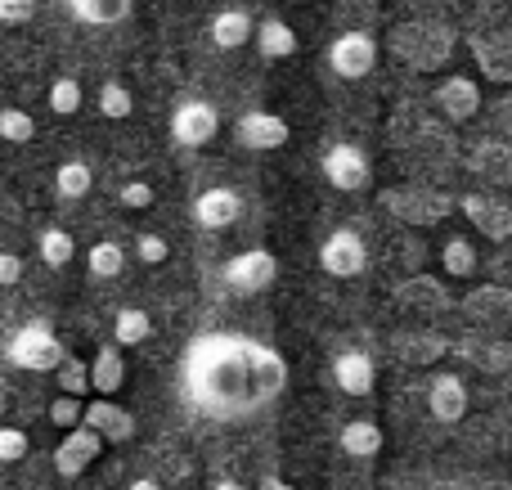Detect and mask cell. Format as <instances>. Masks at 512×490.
<instances>
[{"mask_svg":"<svg viewBox=\"0 0 512 490\" xmlns=\"http://www.w3.org/2000/svg\"><path fill=\"white\" fill-rule=\"evenodd\" d=\"M288 387V365L274 347L243 333H198L180 356V392L212 423H243L270 410Z\"/></svg>","mask_w":512,"mask_h":490,"instance_id":"obj_1","label":"cell"},{"mask_svg":"<svg viewBox=\"0 0 512 490\" xmlns=\"http://www.w3.org/2000/svg\"><path fill=\"white\" fill-rule=\"evenodd\" d=\"M5 360L27 369V374H54V369L68 360V347L59 342V333H54L50 324L32 320V324H23V329H14V338L5 342Z\"/></svg>","mask_w":512,"mask_h":490,"instance_id":"obj_2","label":"cell"},{"mask_svg":"<svg viewBox=\"0 0 512 490\" xmlns=\"http://www.w3.org/2000/svg\"><path fill=\"white\" fill-rule=\"evenodd\" d=\"M373 63H378V41H373V32H364V27H351V32H342L328 45V72L342 81L369 77Z\"/></svg>","mask_w":512,"mask_h":490,"instance_id":"obj_3","label":"cell"},{"mask_svg":"<svg viewBox=\"0 0 512 490\" xmlns=\"http://www.w3.org/2000/svg\"><path fill=\"white\" fill-rule=\"evenodd\" d=\"M319 270L333 279H355L369 270V243L360 230H333L319 243Z\"/></svg>","mask_w":512,"mask_h":490,"instance_id":"obj_4","label":"cell"},{"mask_svg":"<svg viewBox=\"0 0 512 490\" xmlns=\"http://www.w3.org/2000/svg\"><path fill=\"white\" fill-rule=\"evenodd\" d=\"M221 279H225L230 293L256 297V293H265V288L279 279V261H274V252H265V248H248V252H239V257L225 261Z\"/></svg>","mask_w":512,"mask_h":490,"instance_id":"obj_5","label":"cell"},{"mask_svg":"<svg viewBox=\"0 0 512 490\" xmlns=\"http://www.w3.org/2000/svg\"><path fill=\"white\" fill-rule=\"evenodd\" d=\"M319 167H324L328 185L342 189V194H360V189H369V180H373V162L360 144H328Z\"/></svg>","mask_w":512,"mask_h":490,"instance_id":"obj_6","label":"cell"},{"mask_svg":"<svg viewBox=\"0 0 512 490\" xmlns=\"http://www.w3.org/2000/svg\"><path fill=\"white\" fill-rule=\"evenodd\" d=\"M216 131H221V113H216V104H207V99H185V104H176V113H171V140H176L180 149H203V144L216 140Z\"/></svg>","mask_w":512,"mask_h":490,"instance_id":"obj_7","label":"cell"},{"mask_svg":"<svg viewBox=\"0 0 512 490\" xmlns=\"http://www.w3.org/2000/svg\"><path fill=\"white\" fill-rule=\"evenodd\" d=\"M328 374H333L337 392L355 396V401H360V396H373V387H378V365H373V356L360 347L337 351V356L328 360Z\"/></svg>","mask_w":512,"mask_h":490,"instance_id":"obj_8","label":"cell"},{"mask_svg":"<svg viewBox=\"0 0 512 490\" xmlns=\"http://www.w3.org/2000/svg\"><path fill=\"white\" fill-rule=\"evenodd\" d=\"M99 450H104V437L90 432L86 423L72 428V432H63V441L54 446V473H59L63 482H77V477L99 459Z\"/></svg>","mask_w":512,"mask_h":490,"instance_id":"obj_9","label":"cell"},{"mask_svg":"<svg viewBox=\"0 0 512 490\" xmlns=\"http://www.w3.org/2000/svg\"><path fill=\"white\" fill-rule=\"evenodd\" d=\"M234 135H239L243 149L270 153V149H283L292 131H288V122H283L279 113H270V108H252V113H243L239 122H234Z\"/></svg>","mask_w":512,"mask_h":490,"instance_id":"obj_10","label":"cell"},{"mask_svg":"<svg viewBox=\"0 0 512 490\" xmlns=\"http://www.w3.org/2000/svg\"><path fill=\"white\" fill-rule=\"evenodd\" d=\"M189 212H194V221L203 225V230H230V225H239V216H243V194L230 185H212L194 198Z\"/></svg>","mask_w":512,"mask_h":490,"instance_id":"obj_11","label":"cell"},{"mask_svg":"<svg viewBox=\"0 0 512 490\" xmlns=\"http://www.w3.org/2000/svg\"><path fill=\"white\" fill-rule=\"evenodd\" d=\"M472 396H468V383H463L459 374H432V383H427V414H432L436 423H459L463 414H468Z\"/></svg>","mask_w":512,"mask_h":490,"instance_id":"obj_12","label":"cell"},{"mask_svg":"<svg viewBox=\"0 0 512 490\" xmlns=\"http://www.w3.org/2000/svg\"><path fill=\"white\" fill-rule=\"evenodd\" d=\"M432 104L441 108L450 122H468V117H477V108H481V86L472 77H463V72H454V77H445L441 86H436Z\"/></svg>","mask_w":512,"mask_h":490,"instance_id":"obj_13","label":"cell"},{"mask_svg":"<svg viewBox=\"0 0 512 490\" xmlns=\"http://www.w3.org/2000/svg\"><path fill=\"white\" fill-rule=\"evenodd\" d=\"M86 423L90 432H99L104 437V446L113 441V446H122V441H131L135 437V414H126L122 405H113V401H86Z\"/></svg>","mask_w":512,"mask_h":490,"instance_id":"obj_14","label":"cell"},{"mask_svg":"<svg viewBox=\"0 0 512 490\" xmlns=\"http://www.w3.org/2000/svg\"><path fill=\"white\" fill-rule=\"evenodd\" d=\"M459 207H463V216L486 234V239H512V207L495 203V198H486V194L459 198Z\"/></svg>","mask_w":512,"mask_h":490,"instance_id":"obj_15","label":"cell"},{"mask_svg":"<svg viewBox=\"0 0 512 490\" xmlns=\"http://www.w3.org/2000/svg\"><path fill=\"white\" fill-rule=\"evenodd\" d=\"M256 32L252 14L243 5H225L212 14V23H207V36H212L216 50H239V45H248Z\"/></svg>","mask_w":512,"mask_h":490,"instance_id":"obj_16","label":"cell"},{"mask_svg":"<svg viewBox=\"0 0 512 490\" xmlns=\"http://www.w3.org/2000/svg\"><path fill=\"white\" fill-rule=\"evenodd\" d=\"M382 203L391 207V212H400V221H409V225H427V221H441V216H450V198L445 194H387Z\"/></svg>","mask_w":512,"mask_h":490,"instance_id":"obj_17","label":"cell"},{"mask_svg":"<svg viewBox=\"0 0 512 490\" xmlns=\"http://www.w3.org/2000/svg\"><path fill=\"white\" fill-rule=\"evenodd\" d=\"M126 383V360H122V347H99L95 360H90V392L99 396V401H113L117 392H122Z\"/></svg>","mask_w":512,"mask_h":490,"instance_id":"obj_18","label":"cell"},{"mask_svg":"<svg viewBox=\"0 0 512 490\" xmlns=\"http://www.w3.org/2000/svg\"><path fill=\"white\" fill-rule=\"evenodd\" d=\"M337 446H342L346 459H378L387 437H382V428L373 419H346L342 432H337Z\"/></svg>","mask_w":512,"mask_h":490,"instance_id":"obj_19","label":"cell"},{"mask_svg":"<svg viewBox=\"0 0 512 490\" xmlns=\"http://www.w3.org/2000/svg\"><path fill=\"white\" fill-rule=\"evenodd\" d=\"M297 32H292V23L288 18H261V23H256V50L265 54V59H292V54H297Z\"/></svg>","mask_w":512,"mask_h":490,"instance_id":"obj_20","label":"cell"},{"mask_svg":"<svg viewBox=\"0 0 512 490\" xmlns=\"http://www.w3.org/2000/svg\"><path fill=\"white\" fill-rule=\"evenodd\" d=\"M153 338V315L144 306H122L113 315V347H140Z\"/></svg>","mask_w":512,"mask_h":490,"instance_id":"obj_21","label":"cell"},{"mask_svg":"<svg viewBox=\"0 0 512 490\" xmlns=\"http://www.w3.org/2000/svg\"><path fill=\"white\" fill-rule=\"evenodd\" d=\"M477 266H481L477 243H472L468 234H450V239H445V248H441V270H445V275L472 279V275H477Z\"/></svg>","mask_w":512,"mask_h":490,"instance_id":"obj_22","label":"cell"},{"mask_svg":"<svg viewBox=\"0 0 512 490\" xmlns=\"http://www.w3.org/2000/svg\"><path fill=\"white\" fill-rule=\"evenodd\" d=\"M36 252H41V261L50 270H63V266H72V257H77V239H72L63 225H45V230L36 234Z\"/></svg>","mask_w":512,"mask_h":490,"instance_id":"obj_23","label":"cell"},{"mask_svg":"<svg viewBox=\"0 0 512 490\" xmlns=\"http://www.w3.org/2000/svg\"><path fill=\"white\" fill-rule=\"evenodd\" d=\"M72 18L77 23H90V27H113L131 14V0H68Z\"/></svg>","mask_w":512,"mask_h":490,"instance_id":"obj_24","label":"cell"},{"mask_svg":"<svg viewBox=\"0 0 512 490\" xmlns=\"http://www.w3.org/2000/svg\"><path fill=\"white\" fill-rule=\"evenodd\" d=\"M54 189H59L63 198H86L90 189H95V171H90L86 158H68L54 167Z\"/></svg>","mask_w":512,"mask_h":490,"instance_id":"obj_25","label":"cell"},{"mask_svg":"<svg viewBox=\"0 0 512 490\" xmlns=\"http://www.w3.org/2000/svg\"><path fill=\"white\" fill-rule=\"evenodd\" d=\"M86 266H90V275L95 279H117L126 270V248L122 243H113V239H99L95 248L86 252Z\"/></svg>","mask_w":512,"mask_h":490,"instance_id":"obj_26","label":"cell"},{"mask_svg":"<svg viewBox=\"0 0 512 490\" xmlns=\"http://www.w3.org/2000/svg\"><path fill=\"white\" fill-rule=\"evenodd\" d=\"M95 104H99V113L113 117V122H126V117L135 113V95H131V86H126V81H104V86H99V95H95Z\"/></svg>","mask_w":512,"mask_h":490,"instance_id":"obj_27","label":"cell"},{"mask_svg":"<svg viewBox=\"0 0 512 490\" xmlns=\"http://www.w3.org/2000/svg\"><path fill=\"white\" fill-rule=\"evenodd\" d=\"M54 383H59V396H72V401H86L90 396V365L77 356H68L59 369H54Z\"/></svg>","mask_w":512,"mask_h":490,"instance_id":"obj_28","label":"cell"},{"mask_svg":"<svg viewBox=\"0 0 512 490\" xmlns=\"http://www.w3.org/2000/svg\"><path fill=\"white\" fill-rule=\"evenodd\" d=\"M81 104H86V90H81L77 77H54L50 81V113L54 117H77Z\"/></svg>","mask_w":512,"mask_h":490,"instance_id":"obj_29","label":"cell"},{"mask_svg":"<svg viewBox=\"0 0 512 490\" xmlns=\"http://www.w3.org/2000/svg\"><path fill=\"white\" fill-rule=\"evenodd\" d=\"M468 315H477V320H508L512 293H504V288H481V293L468 297Z\"/></svg>","mask_w":512,"mask_h":490,"instance_id":"obj_30","label":"cell"},{"mask_svg":"<svg viewBox=\"0 0 512 490\" xmlns=\"http://www.w3.org/2000/svg\"><path fill=\"white\" fill-rule=\"evenodd\" d=\"M400 302H414V306H436V311H445L450 306V293H445L441 284H432V279H409V284L396 288Z\"/></svg>","mask_w":512,"mask_h":490,"instance_id":"obj_31","label":"cell"},{"mask_svg":"<svg viewBox=\"0 0 512 490\" xmlns=\"http://www.w3.org/2000/svg\"><path fill=\"white\" fill-rule=\"evenodd\" d=\"M0 140L5 144H32L36 140V117L23 108H0Z\"/></svg>","mask_w":512,"mask_h":490,"instance_id":"obj_32","label":"cell"},{"mask_svg":"<svg viewBox=\"0 0 512 490\" xmlns=\"http://www.w3.org/2000/svg\"><path fill=\"white\" fill-rule=\"evenodd\" d=\"M167 257H171V243L162 239V234H153V230L135 234V261H144V266H162Z\"/></svg>","mask_w":512,"mask_h":490,"instance_id":"obj_33","label":"cell"},{"mask_svg":"<svg viewBox=\"0 0 512 490\" xmlns=\"http://www.w3.org/2000/svg\"><path fill=\"white\" fill-rule=\"evenodd\" d=\"M81 419H86V401H72V396H54L50 401V423L63 432L81 428Z\"/></svg>","mask_w":512,"mask_h":490,"instance_id":"obj_34","label":"cell"},{"mask_svg":"<svg viewBox=\"0 0 512 490\" xmlns=\"http://www.w3.org/2000/svg\"><path fill=\"white\" fill-rule=\"evenodd\" d=\"M400 360H409V365H432L436 356H445V342L441 338H423V342H396Z\"/></svg>","mask_w":512,"mask_h":490,"instance_id":"obj_35","label":"cell"},{"mask_svg":"<svg viewBox=\"0 0 512 490\" xmlns=\"http://www.w3.org/2000/svg\"><path fill=\"white\" fill-rule=\"evenodd\" d=\"M27 450H32V441L23 428H0V464H18V459H27Z\"/></svg>","mask_w":512,"mask_h":490,"instance_id":"obj_36","label":"cell"},{"mask_svg":"<svg viewBox=\"0 0 512 490\" xmlns=\"http://www.w3.org/2000/svg\"><path fill=\"white\" fill-rule=\"evenodd\" d=\"M153 198H158V194H153L149 180H126V185L117 189V203L131 207V212H144V207H153Z\"/></svg>","mask_w":512,"mask_h":490,"instance_id":"obj_37","label":"cell"},{"mask_svg":"<svg viewBox=\"0 0 512 490\" xmlns=\"http://www.w3.org/2000/svg\"><path fill=\"white\" fill-rule=\"evenodd\" d=\"M36 18V0H0V23L5 27H23Z\"/></svg>","mask_w":512,"mask_h":490,"instance_id":"obj_38","label":"cell"},{"mask_svg":"<svg viewBox=\"0 0 512 490\" xmlns=\"http://www.w3.org/2000/svg\"><path fill=\"white\" fill-rule=\"evenodd\" d=\"M23 279V257L18 252H0V288H14Z\"/></svg>","mask_w":512,"mask_h":490,"instance_id":"obj_39","label":"cell"},{"mask_svg":"<svg viewBox=\"0 0 512 490\" xmlns=\"http://www.w3.org/2000/svg\"><path fill=\"white\" fill-rule=\"evenodd\" d=\"M256 490H297V486H288V482H283V477H261V486H256Z\"/></svg>","mask_w":512,"mask_h":490,"instance_id":"obj_40","label":"cell"},{"mask_svg":"<svg viewBox=\"0 0 512 490\" xmlns=\"http://www.w3.org/2000/svg\"><path fill=\"white\" fill-rule=\"evenodd\" d=\"M126 490H162V482H158V477H135Z\"/></svg>","mask_w":512,"mask_h":490,"instance_id":"obj_41","label":"cell"},{"mask_svg":"<svg viewBox=\"0 0 512 490\" xmlns=\"http://www.w3.org/2000/svg\"><path fill=\"white\" fill-rule=\"evenodd\" d=\"M212 490H248V486H243L239 477H216V482H212Z\"/></svg>","mask_w":512,"mask_h":490,"instance_id":"obj_42","label":"cell"}]
</instances>
